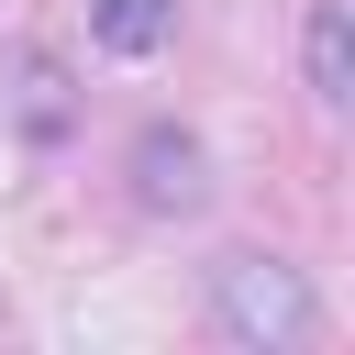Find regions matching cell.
<instances>
[{"mask_svg":"<svg viewBox=\"0 0 355 355\" xmlns=\"http://www.w3.org/2000/svg\"><path fill=\"white\" fill-rule=\"evenodd\" d=\"M211 311H222V333L233 344H255V355H288V344H311V288H300V266H277V255H233V266H211Z\"/></svg>","mask_w":355,"mask_h":355,"instance_id":"obj_1","label":"cell"},{"mask_svg":"<svg viewBox=\"0 0 355 355\" xmlns=\"http://www.w3.org/2000/svg\"><path fill=\"white\" fill-rule=\"evenodd\" d=\"M311 100H333V111L355 100V22H344L333 0L311 11Z\"/></svg>","mask_w":355,"mask_h":355,"instance_id":"obj_4","label":"cell"},{"mask_svg":"<svg viewBox=\"0 0 355 355\" xmlns=\"http://www.w3.org/2000/svg\"><path fill=\"white\" fill-rule=\"evenodd\" d=\"M89 33H100L111 55H155V44L178 33V0H89Z\"/></svg>","mask_w":355,"mask_h":355,"instance_id":"obj_3","label":"cell"},{"mask_svg":"<svg viewBox=\"0 0 355 355\" xmlns=\"http://www.w3.org/2000/svg\"><path fill=\"white\" fill-rule=\"evenodd\" d=\"M133 200H144V211H200V200H211V155L155 122V133L133 144Z\"/></svg>","mask_w":355,"mask_h":355,"instance_id":"obj_2","label":"cell"}]
</instances>
